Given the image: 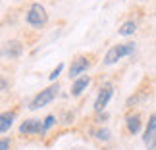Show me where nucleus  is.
Masks as SVG:
<instances>
[{"mask_svg":"<svg viewBox=\"0 0 156 150\" xmlns=\"http://www.w3.org/2000/svg\"><path fill=\"white\" fill-rule=\"evenodd\" d=\"M145 131H156V112L151 113V117H148V123H147V129Z\"/></svg>","mask_w":156,"mask_h":150,"instance_id":"obj_17","label":"nucleus"},{"mask_svg":"<svg viewBox=\"0 0 156 150\" xmlns=\"http://www.w3.org/2000/svg\"><path fill=\"white\" fill-rule=\"evenodd\" d=\"M62 69H64V64H58V65H56V68H54V69L50 71V75H48V79H50V81H56V79H58V75H60V73H62Z\"/></svg>","mask_w":156,"mask_h":150,"instance_id":"obj_16","label":"nucleus"},{"mask_svg":"<svg viewBox=\"0 0 156 150\" xmlns=\"http://www.w3.org/2000/svg\"><path fill=\"white\" fill-rule=\"evenodd\" d=\"M56 121H58L56 116H52V113H50V116H46V117L43 119V135H46V131H48L50 127H54V125H56Z\"/></svg>","mask_w":156,"mask_h":150,"instance_id":"obj_15","label":"nucleus"},{"mask_svg":"<svg viewBox=\"0 0 156 150\" xmlns=\"http://www.w3.org/2000/svg\"><path fill=\"white\" fill-rule=\"evenodd\" d=\"M89 83H91V77H89V75H79V77H75V79H73V85H71V96H73V98L81 96V94L87 91Z\"/></svg>","mask_w":156,"mask_h":150,"instance_id":"obj_8","label":"nucleus"},{"mask_svg":"<svg viewBox=\"0 0 156 150\" xmlns=\"http://www.w3.org/2000/svg\"><path fill=\"white\" fill-rule=\"evenodd\" d=\"M135 31H137V23L133 19H129V21L122 23V27L118 29V35H122V37H131V35H135Z\"/></svg>","mask_w":156,"mask_h":150,"instance_id":"obj_11","label":"nucleus"},{"mask_svg":"<svg viewBox=\"0 0 156 150\" xmlns=\"http://www.w3.org/2000/svg\"><path fill=\"white\" fill-rule=\"evenodd\" d=\"M89 65H91L89 56H75L73 60H71V65H69V77H71V79H75V77L83 75L89 69Z\"/></svg>","mask_w":156,"mask_h":150,"instance_id":"obj_5","label":"nucleus"},{"mask_svg":"<svg viewBox=\"0 0 156 150\" xmlns=\"http://www.w3.org/2000/svg\"><path fill=\"white\" fill-rule=\"evenodd\" d=\"M97 113H98V116H97V121H98V123H104L106 119H108V113H106L104 110H102V112H97Z\"/></svg>","mask_w":156,"mask_h":150,"instance_id":"obj_19","label":"nucleus"},{"mask_svg":"<svg viewBox=\"0 0 156 150\" xmlns=\"http://www.w3.org/2000/svg\"><path fill=\"white\" fill-rule=\"evenodd\" d=\"M25 21L35 29H43L46 23H48V12H46V8L43 4L33 2L29 6L27 14H25Z\"/></svg>","mask_w":156,"mask_h":150,"instance_id":"obj_2","label":"nucleus"},{"mask_svg":"<svg viewBox=\"0 0 156 150\" xmlns=\"http://www.w3.org/2000/svg\"><path fill=\"white\" fill-rule=\"evenodd\" d=\"M23 52V44L20 40H8L2 48H0V58H8V60H16L20 58Z\"/></svg>","mask_w":156,"mask_h":150,"instance_id":"obj_6","label":"nucleus"},{"mask_svg":"<svg viewBox=\"0 0 156 150\" xmlns=\"http://www.w3.org/2000/svg\"><path fill=\"white\" fill-rule=\"evenodd\" d=\"M141 125H143V121H141V116L139 113H129L127 117H125V127H127V131L131 135H137L141 131Z\"/></svg>","mask_w":156,"mask_h":150,"instance_id":"obj_10","label":"nucleus"},{"mask_svg":"<svg viewBox=\"0 0 156 150\" xmlns=\"http://www.w3.org/2000/svg\"><path fill=\"white\" fill-rule=\"evenodd\" d=\"M135 43H122V44H114L112 48H108V52L104 54V60H102V64L104 65H114V64H118L122 58L125 56H131V54L135 52Z\"/></svg>","mask_w":156,"mask_h":150,"instance_id":"obj_1","label":"nucleus"},{"mask_svg":"<svg viewBox=\"0 0 156 150\" xmlns=\"http://www.w3.org/2000/svg\"><path fill=\"white\" fill-rule=\"evenodd\" d=\"M20 135L33 137V135H43V121L41 119H25L20 125Z\"/></svg>","mask_w":156,"mask_h":150,"instance_id":"obj_7","label":"nucleus"},{"mask_svg":"<svg viewBox=\"0 0 156 150\" xmlns=\"http://www.w3.org/2000/svg\"><path fill=\"white\" fill-rule=\"evenodd\" d=\"M10 145H12L10 139H2L0 141V150H10Z\"/></svg>","mask_w":156,"mask_h":150,"instance_id":"obj_18","label":"nucleus"},{"mask_svg":"<svg viewBox=\"0 0 156 150\" xmlns=\"http://www.w3.org/2000/svg\"><path fill=\"white\" fill-rule=\"evenodd\" d=\"M14 121H16V112L14 110H6V112L0 113V135L6 133V131H10Z\"/></svg>","mask_w":156,"mask_h":150,"instance_id":"obj_9","label":"nucleus"},{"mask_svg":"<svg viewBox=\"0 0 156 150\" xmlns=\"http://www.w3.org/2000/svg\"><path fill=\"white\" fill-rule=\"evenodd\" d=\"M58 91H60V85L58 83H52L50 87L43 89L37 96L31 100V104H29V110H41V108H44L46 104H50V102L58 96Z\"/></svg>","mask_w":156,"mask_h":150,"instance_id":"obj_3","label":"nucleus"},{"mask_svg":"<svg viewBox=\"0 0 156 150\" xmlns=\"http://www.w3.org/2000/svg\"><path fill=\"white\" fill-rule=\"evenodd\" d=\"M143 142H145V146L148 150H156V131H145Z\"/></svg>","mask_w":156,"mask_h":150,"instance_id":"obj_12","label":"nucleus"},{"mask_svg":"<svg viewBox=\"0 0 156 150\" xmlns=\"http://www.w3.org/2000/svg\"><path fill=\"white\" fill-rule=\"evenodd\" d=\"M8 87H10V83H8V81H6V79H0V92L8 91Z\"/></svg>","mask_w":156,"mask_h":150,"instance_id":"obj_20","label":"nucleus"},{"mask_svg":"<svg viewBox=\"0 0 156 150\" xmlns=\"http://www.w3.org/2000/svg\"><path fill=\"white\" fill-rule=\"evenodd\" d=\"M112 94H114L112 85H110V83H104V85L100 87L98 94H97V100H94V112H102V110H106V106H108V102H110Z\"/></svg>","mask_w":156,"mask_h":150,"instance_id":"obj_4","label":"nucleus"},{"mask_svg":"<svg viewBox=\"0 0 156 150\" xmlns=\"http://www.w3.org/2000/svg\"><path fill=\"white\" fill-rule=\"evenodd\" d=\"M94 139H97L98 142H108V141H110L112 139V133H110V131H108L106 127H98V129H94Z\"/></svg>","mask_w":156,"mask_h":150,"instance_id":"obj_13","label":"nucleus"},{"mask_svg":"<svg viewBox=\"0 0 156 150\" xmlns=\"http://www.w3.org/2000/svg\"><path fill=\"white\" fill-rule=\"evenodd\" d=\"M145 100H147V92L139 91V92L135 94V96H131V98L127 100V106H129V108H133V106H137V104H139V102H145Z\"/></svg>","mask_w":156,"mask_h":150,"instance_id":"obj_14","label":"nucleus"}]
</instances>
